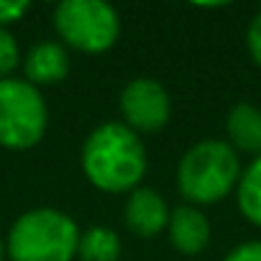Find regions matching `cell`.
Listing matches in <instances>:
<instances>
[{"label": "cell", "instance_id": "6da1fadb", "mask_svg": "<svg viewBox=\"0 0 261 261\" xmlns=\"http://www.w3.org/2000/svg\"><path fill=\"white\" fill-rule=\"evenodd\" d=\"M80 159L87 182L108 195H130L141 187L149 167L141 136L120 120L100 123L85 139Z\"/></svg>", "mask_w": 261, "mask_h": 261}, {"label": "cell", "instance_id": "7a4b0ae2", "mask_svg": "<svg viewBox=\"0 0 261 261\" xmlns=\"http://www.w3.org/2000/svg\"><path fill=\"white\" fill-rule=\"evenodd\" d=\"M241 179L238 151L220 139L190 146L177 164V190L187 205H215L225 200Z\"/></svg>", "mask_w": 261, "mask_h": 261}, {"label": "cell", "instance_id": "3957f363", "mask_svg": "<svg viewBox=\"0 0 261 261\" xmlns=\"http://www.w3.org/2000/svg\"><path fill=\"white\" fill-rule=\"evenodd\" d=\"M80 228L54 207H34L16 218L6 238L11 261H72L77 256Z\"/></svg>", "mask_w": 261, "mask_h": 261}, {"label": "cell", "instance_id": "277c9868", "mask_svg": "<svg viewBox=\"0 0 261 261\" xmlns=\"http://www.w3.org/2000/svg\"><path fill=\"white\" fill-rule=\"evenodd\" d=\"M49 125V110L39 87L26 80H0V146L29 151L41 144Z\"/></svg>", "mask_w": 261, "mask_h": 261}, {"label": "cell", "instance_id": "5b68a950", "mask_svg": "<svg viewBox=\"0 0 261 261\" xmlns=\"http://www.w3.org/2000/svg\"><path fill=\"white\" fill-rule=\"evenodd\" d=\"M54 29L64 46L82 54H102L120 36V18L102 0H64L54 8Z\"/></svg>", "mask_w": 261, "mask_h": 261}, {"label": "cell", "instance_id": "8992f818", "mask_svg": "<svg viewBox=\"0 0 261 261\" xmlns=\"http://www.w3.org/2000/svg\"><path fill=\"white\" fill-rule=\"evenodd\" d=\"M120 113L130 130L136 134H156L169 123L172 100L162 82L154 77L130 80L120 92Z\"/></svg>", "mask_w": 261, "mask_h": 261}, {"label": "cell", "instance_id": "52a82bcc", "mask_svg": "<svg viewBox=\"0 0 261 261\" xmlns=\"http://www.w3.org/2000/svg\"><path fill=\"white\" fill-rule=\"evenodd\" d=\"M169 207L167 200L151 187H136L128 195L123 207L125 228L139 238H154L169 225Z\"/></svg>", "mask_w": 261, "mask_h": 261}, {"label": "cell", "instance_id": "ba28073f", "mask_svg": "<svg viewBox=\"0 0 261 261\" xmlns=\"http://www.w3.org/2000/svg\"><path fill=\"white\" fill-rule=\"evenodd\" d=\"M169 241L185 256H197L210 243V220L195 205H177L169 213Z\"/></svg>", "mask_w": 261, "mask_h": 261}, {"label": "cell", "instance_id": "9c48e42d", "mask_svg": "<svg viewBox=\"0 0 261 261\" xmlns=\"http://www.w3.org/2000/svg\"><path fill=\"white\" fill-rule=\"evenodd\" d=\"M23 74L26 82L34 87H49L62 82L69 74V54L67 46L59 41H39L23 57Z\"/></svg>", "mask_w": 261, "mask_h": 261}, {"label": "cell", "instance_id": "30bf717a", "mask_svg": "<svg viewBox=\"0 0 261 261\" xmlns=\"http://www.w3.org/2000/svg\"><path fill=\"white\" fill-rule=\"evenodd\" d=\"M228 144L236 151H248L261 156V110L251 102H238L230 108L228 120Z\"/></svg>", "mask_w": 261, "mask_h": 261}, {"label": "cell", "instance_id": "8fae6325", "mask_svg": "<svg viewBox=\"0 0 261 261\" xmlns=\"http://www.w3.org/2000/svg\"><path fill=\"white\" fill-rule=\"evenodd\" d=\"M77 256L82 261H118L120 258V238L110 228L92 225L80 233Z\"/></svg>", "mask_w": 261, "mask_h": 261}, {"label": "cell", "instance_id": "7c38bea8", "mask_svg": "<svg viewBox=\"0 0 261 261\" xmlns=\"http://www.w3.org/2000/svg\"><path fill=\"white\" fill-rule=\"evenodd\" d=\"M236 200H238V210L241 215L261 228V156H256L238 179L236 187Z\"/></svg>", "mask_w": 261, "mask_h": 261}, {"label": "cell", "instance_id": "4fadbf2b", "mask_svg": "<svg viewBox=\"0 0 261 261\" xmlns=\"http://www.w3.org/2000/svg\"><path fill=\"white\" fill-rule=\"evenodd\" d=\"M18 62H21L18 41L13 39V34L8 29H0V80L11 77V72L18 67Z\"/></svg>", "mask_w": 261, "mask_h": 261}, {"label": "cell", "instance_id": "5bb4252c", "mask_svg": "<svg viewBox=\"0 0 261 261\" xmlns=\"http://www.w3.org/2000/svg\"><path fill=\"white\" fill-rule=\"evenodd\" d=\"M29 3L26 0H0V29H6L16 21H21L29 13Z\"/></svg>", "mask_w": 261, "mask_h": 261}, {"label": "cell", "instance_id": "9a60e30c", "mask_svg": "<svg viewBox=\"0 0 261 261\" xmlns=\"http://www.w3.org/2000/svg\"><path fill=\"white\" fill-rule=\"evenodd\" d=\"M246 46H248V54L251 59L261 67V13H256L248 23V31H246Z\"/></svg>", "mask_w": 261, "mask_h": 261}, {"label": "cell", "instance_id": "2e32d148", "mask_svg": "<svg viewBox=\"0 0 261 261\" xmlns=\"http://www.w3.org/2000/svg\"><path fill=\"white\" fill-rule=\"evenodd\" d=\"M223 261H261V241L238 243Z\"/></svg>", "mask_w": 261, "mask_h": 261}, {"label": "cell", "instance_id": "e0dca14e", "mask_svg": "<svg viewBox=\"0 0 261 261\" xmlns=\"http://www.w3.org/2000/svg\"><path fill=\"white\" fill-rule=\"evenodd\" d=\"M3 258H6V241L0 238V261H3Z\"/></svg>", "mask_w": 261, "mask_h": 261}]
</instances>
